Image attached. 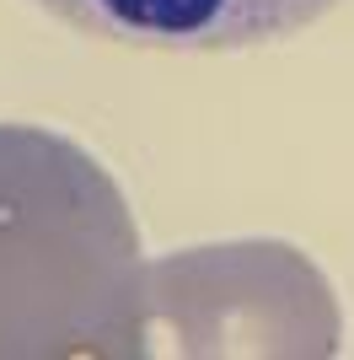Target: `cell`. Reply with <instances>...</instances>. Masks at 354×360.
Instances as JSON below:
<instances>
[{
  "mask_svg": "<svg viewBox=\"0 0 354 360\" xmlns=\"http://www.w3.org/2000/svg\"><path fill=\"white\" fill-rule=\"evenodd\" d=\"M140 269L113 172L48 124L0 119V360L140 355Z\"/></svg>",
  "mask_w": 354,
  "mask_h": 360,
  "instance_id": "1",
  "label": "cell"
},
{
  "mask_svg": "<svg viewBox=\"0 0 354 360\" xmlns=\"http://www.w3.org/2000/svg\"><path fill=\"white\" fill-rule=\"evenodd\" d=\"M343 312L327 274L280 237L204 242L140 269V355L327 360Z\"/></svg>",
  "mask_w": 354,
  "mask_h": 360,
  "instance_id": "2",
  "label": "cell"
},
{
  "mask_svg": "<svg viewBox=\"0 0 354 360\" xmlns=\"http://www.w3.org/2000/svg\"><path fill=\"white\" fill-rule=\"evenodd\" d=\"M81 38L156 54H236L284 44L343 0H32Z\"/></svg>",
  "mask_w": 354,
  "mask_h": 360,
  "instance_id": "3",
  "label": "cell"
}]
</instances>
